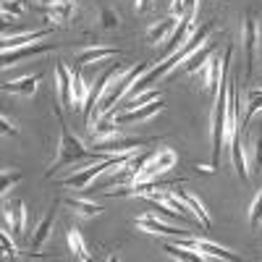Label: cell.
I'll use <instances>...</instances> for the list:
<instances>
[{"label": "cell", "instance_id": "obj_1", "mask_svg": "<svg viewBox=\"0 0 262 262\" xmlns=\"http://www.w3.org/2000/svg\"><path fill=\"white\" fill-rule=\"evenodd\" d=\"M55 116L60 121V142H58V158L53 160L50 170L45 173L48 179H53V173H58L66 165H76L81 160H102L105 158V155H100V152H95V149H86L81 144V139L76 134H71V128L66 126V121H63V111H60V107H55Z\"/></svg>", "mask_w": 262, "mask_h": 262}, {"label": "cell", "instance_id": "obj_2", "mask_svg": "<svg viewBox=\"0 0 262 262\" xmlns=\"http://www.w3.org/2000/svg\"><path fill=\"white\" fill-rule=\"evenodd\" d=\"M149 69V63H137V66H131V69H126L123 74H118L116 79H111V84H107V90L102 95V102H100V111H97V118H107L113 111H116V105L131 92V86H134V81Z\"/></svg>", "mask_w": 262, "mask_h": 262}, {"label": "cell", "instance_id": "obj_3", "mask_svg": "<svg viewBox=\"0 0 262 262\" xmlns=\"http://www.w3.org/2000/svg\"><path fill=\"white\" fill-rule=\"evenodd\" d=\"M126 158H128V155H105L102 160H92L90 165H84V168L74 170L71 176H66V179L60 181V186H74V191H86V189L92 186V181H95L97 176L107 173L111 168L123 165Z\"/></svg>", "mask_w": 262, "mask_h": 262}, {"label": "cell", "instance_id": "obj_4", "mask_svg": "<svg viewBox=\"0 0 262 262\" xmlns=\"http://www.w3.org/2000/svg\"><path fill=\"white\" fill-rule=\"evenodd\" d=\"M242 42H244V63H247V79L254 74V63H257V45H259V24H257V13L247 11L244 13V32H242Z\"/></svg>", "mask_w": 262, "mask_h": 262}, {"label": "cell", "instance_id": "obj_5", "mask_svg": "<svg viewBox=\"0 0 262 262\" xmlns=\"http://www.w3.org/2000/svg\"><path fill=\"white\" fill-rule=\"evenodd\" d=\"M176 160H179V155H176L173 149H160V152H155V155L144 163V168L139 170V176H137L134 184H144V181H152V179L163 176L165 170H170L173 165H176Z\"/></svg>", "mask_w": 262, "mask_h": 262}, {"label": "cell", "instance_id": "obj_6", "mask_svg": "<svg viewBox=\"0 0 262 262\" xmlns=\"http://www.w3.org/2000/svg\"><path fill=\"white\" fill-rule=\"evenodd\" d=\"M149 144V139H139V137H111V139H100L92 149L100 155H131L134 149Z\"/></svg>", "mask_w": 262, "mask_h": 262}, {"label": "cell", "instance_id": "obj_7", "mask_svg": "<svg viewBox=\"0 0 262 262\" xmlns=\"http://www.w3.org/2000/svg\"><path fill=\"white\" fill-rule=\"evenodd\" d=\"M179 244L196 249L205 259H228V262H236V254H233V252H228V249H223V247H217V244L207 242V238H186V236H181Z\"/></svg>", "mask_w": 262, "mask_h": 262}, {"label": "cell", "instance_id": "obj_8", "mask_svg": "<svg viewBox=\"0 0 262 262\" xmlns=\"http://www.w3.org/2000/svg\"><path fill=\"white\" fill-rule=\"evenodd\" d=\"M163 111H165V102H163V97H160V100H152V102H147V105H142V107H128L126 113L113 116V121H116L118 126H123V123H139V121H149L155 113H163Z\"/></svg>", "mask_w": 262, "mask_h": 262}, {"label": "cell", "instance_id": "obj_9", "mask_svg": "<svg viewBox=\"0 0 262 262\" xmlns=\"http://www.w3.org/2000/svg\"><path fill=\"white\" fill-rule=\"evenodd\" d=\"M137 228L144 231V233H152V236H186V231L176 228V226H168L163 221H158L155 212H147L142 217H137Z\"/></svg>", "mask_w": 262, "mask_h": 262}, {"label": "cell", "instance_id": "obj_10", "mask_svg": "<svg viewBox=\"0 0 262 262\" xmlns=\"http://www.w3.org/2000/svg\"><path fill=\"white\" fill-rule=\"evenodd\" d=\"M3 217H6V228L11 226L16 236L24 233V226H27V205H24V200H11V202H6Z\"/></svg>", "mask_w": 262, "mask_h": 262}, {"label": "cell", "instance_id": "obj_11", "mask_svg": "<svg viewBox=\"0 0 262 262\" xmlns=\"http://www.w3.org/2000/svg\"><path fill=\"white\" fill-rule=\"evenodd\" d=\"M202 74V86L207 92H217V86H221V74H223V63H221V55L212 53L207 58V63L200 69Z\"/></svg>", "mask_w": 262, "mask_h": 262}, {"label": "cell", "instance_id": "obj_12", "mask_svg": "<svg viewBox=\"0 0 262 262\" xmlns=\"http://www.w3.org/2000/svg\"><path fill=\"white\" fill-rule=\"evenodd\" d=\"M53 48V42H32V45H24V48H16V50H3V69L8 66H16V60L21 58H29V55H42Z\"/></svg>", "mask_w": 262, "mask_h": 262}, {"label": "cell", "instance_id": "obj_13", "mask_svg": "<svg viewBox=\"0 0 262 262\" xmlns=\"http://www.w3.org/2000/svg\"><path fill=\"white\" fill-rule=\"evenodd\" d=\"M173 194H176V196H181V200L189 205V210L196 215V221H200V226H202L205 231H210V228H212V217H210V212L205 210V205H202L200 200H196L194 194H189L186 189H179V184L173 186Z\"/></svg>", "mask_w": 262, "mask_h": 262}, {"label": "cell", "instance_id": "obj_14", "mask_svg": "<svg viewBox=\"0 0 262 262\" xmlns=\"http://www.w3.org/2000/svg\"><path fill=\"white\" fill-rule=\"evenodd\" d=\"M181 18H176V16H165V18H160L158 24H152L149 29H147V42L149 45H160V42H165L173 32H176V24H179Z\"/></svg>", "mask_w": 262, "mask_h": 262}, {"label": "cell", "instance_id": "obj_15", "mask_svg": "<svg viewBox=\"0 0 262 262\" xmlns=\"http://www.w3.org/2000/svg\"><path fill=\"white\" fill-rule=\"evenodd\" d=\"M53 223H55V205L45 212V217L37 223V228H34V233H32V242H29V247L32 249H42L48 244V238H50V233H53Z\"/></svg>", "mask_w": 262, "mask_h": 262}, {"label": "cell", "instance_id": "obj_16", "mask_svg": "<svg viewBox=\"0 0 262 262\" xmlns=\"http://www.w3.org/2000/svg\"><path fill=\"white\" fill-rule=\"evenodd\" d=\"M42 81V74H32V76H21L16 81L3 84V92L6 95H21V97H32L37 92V84Z\"/></svg>", "mask_w": 262, "mask_h": 262}, {"label": "cell", "instance_id": "obj_17", "mask_svg": "<svg viewBox=\"0 0 262 262\" xmlns=\"http://www.w3.org/2000/svg\"><path fill=\"white\" fill-rule=\"evenodd\" d=\"M55 76H58V92H60V102L66 107H74V76L66 69L63 63H55Z\"/></svg>", "mask_w": 262, "mask_h": 262}, {"label": "cell", "instance_id": "obj_18", "mask_svg": "<svg viewBox=\"0 0 262 262\" xmlns=\"http://www.w3.org/2000/svg\"><path fill=\"white\" fill-rule=\"evenodd\" d=\"M48 13L53 21H58L60 27H69L76 16V0H53L48 6Z\"/></svg>", "mask_w": 262, "mask_h": 262}, {"label": "cell", "instance_id": "obj_19", "mask_svg": "<svg viewBox=\"0 0 262 262\" xmlns=\"http://www.w3.org/2000/svg\"><path fill=\"white\" fill-rule=\"evenodd\" d=\"M121 50L116 48H90V50H84L76 55L74 66L76 69H84V66H90V63H102V60H111V58H118Z\"/></svg>", "mask_w": 262, "mask_h": 262}, {"label": "cell", "instance_id": "obj_20", "mask_svg": "<svg viewBox=\"0 0 262 262\" xmlns=\"http://www.w3.org/2000/svg\"><path fill=\"white\" fill-rule=\"evenodd\" d=\"M262 111V90H249L247 92V111H244V121L238 126V142L244 144V137H247V128H249V121L254 118V113Z\"/></svg>", "mask_w": 262, "mask_h": 262}, {"label": "cell", "instance_id": "obj_21", "mask_svg": "<svg viewBox=\"0 0 262 262\" xmlns=\"http://www.w3.org/2000/svg\"><path fill=\"white\" fill-rule=\"evenodd\" d=\"M53 37V29H39V32H27V34H18V37H6L3 39V50H16V48H24L29 42H39V39H48Z\"/></svg>", "mask_w": 262, "mask_h": 262}, {"label": "cell", "instance_id": "obj_22", "mask_svg": "<svg viewBox=\"0 0 262 262\" xmlns=\"http://www.w3.org/2000/svg\"><path fill=\"white\" fill-rule=\"evenodd\" d=\"M212 53H215V50H212V42L207 39V42H205V45H202L200 50H194V53H191V55L184 60L181 71H184V74H196V71H200L202 66L207 63V58H210Z\"/></svg>", "mask_w": 262, "mask_h": 262}, {"label": "cell", "instance_id": "obj_23", "mask_svg": "<svg viewBox=\"0 0 262 262\" xmlns=\"http://www.w3.org/2000/svg\"><path fill=\"white\" fill-rule=\"evenodd\" d=\"M163 249L173 257V259H184V262H205V257L191 249V247H184V244H176V242H165Z\"/></svg>", "mask_w": 262, "mask_h": 262}, {"label": "cell", "instance_id": "obj_24", "mask_svg": "<svg viewBox=\"0 0 262 262\" xmlns=\"http://www.w3.org/2000/svg\"><path fill=\"white\" fill-rule=\"evenodd\" d=\"M71 76H74V107L76 111H84L86 105V97H90V86L84 84V76H81V69H71Z\"/></svg>", "mask_w": 262, "mask_h": 262}, {"label": "cell", "instance_id": "obj_25", "mask_svg": "<svg viewBox=\"0 0 262 262\" xmlns=\"http://www.w3.org/2000/svg\"><path fill=\"white\" fill-rule=\"evenodd\" d=\"M66 207L74 210V212H76V215H81V217H95V215H100V212H102V207H100L97 202L76 200V196H69V200H66Z\"/></svg>", "mask_w": 262, "mask_h": 262}, {"label": "cell", "instance_id": "obj_26", "mask_svg": "<svg viewBox=\"0 0 262 262\" xmlns=\"http://www.w3.org/2000/svg\"><path fill=\"white\" fill-rule=\"evenodd\" d=\"M69 247H71V254H74L76 259H81V262H90V259H92V254L86 252V244H84L79 228H69Z\"/></svg>", "mask_w": 262, "mask_h": 262}, {"label": "cell", "instance_id": "obj_27", "mask_svg": "<svg viewBox=\"0 0 262 262\" xmlns=\"http://www.w3.org/2000/svg\"><path fill=\"white\" fill-rule=\"evenodd\" d=\"M118 134V123L116 121H107V118H97L95 128H92V137L100 142V139H111Z\"/></svg>", "mask_w": 262, "mask_h": 262}, {"label": "cell", "instance_id": "obj_28", "mask_svg": "<svg viewBox=\"0 0 262 262\" xmlns=\"http://www.w3.org/2000/svg\"><path fill=\"white\" fill-rule=\"evenodd\" d=\"M21 181V170H3V181H0V194H3V200H6V196H8V191L16 186Z\"/></svg>", "mask_w": 262, "mask_h": 262}, {"label": "cell", "instance_id": "obj_29", "mask_svg": "<svg viewBox=\"0 0 262 262\" xmlns=\"http://www.w3.org/2000/svg\"><path fill=\"white\" fill-rule=\"evenodd\" d=\"M118 24H121L118 13H116L113 8L102 6V8H100V27H102V29H118Z\"/></svg>", "mask_w": 262, "mask_h": 262}, {"label": "cell", "instance_id": "obj_30", "mask_svg": "<svg viewBox=\"0 0 262 262\" xmlns=\"http://www.w3.org/2000/svg\"><path fill=\"white\" fill-rule=\"evenodd\" d=\"M252 168L257 173H262V123H259V131L254 137V144H252Z\"/></svg>", "mask_w": 262, "mask_h": 262}, {"label": "cell", "instance_id": "obj_31", "mask_svg": "<svg viewBox=\"0 0 262 262\" xmlns=\"http://www.w3.org/2000/svg\"><path fill=\"white\" fill-rule=\"evenodd\" d=\"M27 13V3L24 0H3V16L8 18V16H24Z\"/></svg>", "mask_w": 262, "mask_h": 262}, {"label": "cell", "instance_id": "obj_32", "mask_svg": "<svg viewBox=\"0 0 262 262\" xmlns=\"http://www.w3.org/2000/svg\"><path fill=\"white\" fill-rule=\"evenodd\" d=\"M249 226L252 228H259L262 226V191L254 196V202L249 207Z\"/></svg>", "mask_w": 262, "mask_h": 262}, {"label": "cell", "instance_id": "obj_33", "mask_svg": "<svg viewBox=\"0 0 262 262\" xmlns=\"http://www.w3.org/2000/svg\"><path fill=\"white\" fill-rule=\"evenodd\" d=\"M152 100H160V92H144V95H139V97H128V107H142V105H147V102H152Z\"/></svg>", "mask_w": 262, "mask_h": 262}, {"label": "cell", "instance_id": "obj_34", "mask_svg": "<svg viewBox=\"0 0 262 262\" xmlns=\"http://www.w3.org/2000/svg\"><path fill=\"white\" fill-rule=\"evenodd\" d=\"M0 244H3V254H6V257H16V254H18L16 247L11 244V238H8V231L0 233Z\"/></svg>", "mask_w": 262, "mask_h": 262}, {"label": "cell", "instance_id": "obj_35", "mask_svg": "<svg viewBox=\"0 0 262 262\" xmlns=\"http://www.w3.org/2000/svg\"><path fill=\"white\" fill-rule=\"evenodd\" d=\"M0 123H3V134H6V137H8V134H11V137H16V134H18L16 123H13V121H8V116H6V113L0 116Z\"/></svg>", "mask_w": 262, "mask_h": 262}, {"label": "cell", "instance_id": "obj_36", "mask_svg": "<svg viewBox=\"0 0 262 262\" xmlns=\"http://www.w3.org/2000/svg\"><path fill=\"white\" fill-rule=\"evenodd\" d=\"M186 8H184V0H173L170 3V16H176V18H184Z\"/></svg>", "mask_w": 262, "mask_h": 262}, {"label": "cell", "instance_id": "obj_37", "mask_svg": "<svg viewBox=\"0 0 262 262\" xmlns=\"http://www.w3.org/2000/svg\"><path fill=\"white\" fill-rule=\"evenodd\" d=\"M155 6V0H137V13H144Z\"/></svg>", "mask_w": 262, "mask_h": 262}, {"label": "cell", "instance_id": "obj_38", "mask_svg": "<svg viewBox=\"0 0 262 262\" xmlns=\"http://www.w3.org/2000/svg\"><path fill=\"white\" fill-rule=\"evenodd\" d=\"M39 3H42V6H50V3H53V0H39Z\"/></svg>", "mask_w": 262, "mask_h": 262}]
</instances>
